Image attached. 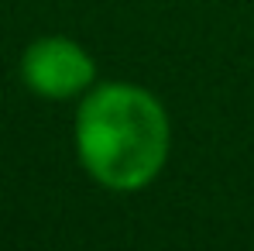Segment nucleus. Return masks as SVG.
Segmentation results:
<instances>
[{
	"mask_svg": "<svg viewBox=\"0 0 254 251\" xmlns=\"http://www.w3.org/2000/svg\"><path fill=\"white\" fill-rule=\"evenodd\" d=\"M72 145L96 186L110 193L148 189L172 152L169 110L137 83H96L79 96Z\"/></svg>",
	"mask_w": 254,
	"mask_h": 251,
	"instance_id": "f257e3e1",
	"label": "nucleus"
},
{
	"mask_svg": "<svg viewBox=\"0 0 254 251\" xmlns=\"http://www.w3.org/2000/svg\"><path fill=\"white\" fill-rule=\"evenodd\" d=\"M21 83L42 100H76L96 86V62L76 38L42 35L21 52Z\"/></svg>",
	"mask_w": 254,
	"mask_h": 251,
	"instance_id": "f03ea898",
	"label": "nucleus"
}]
</instances>
